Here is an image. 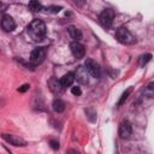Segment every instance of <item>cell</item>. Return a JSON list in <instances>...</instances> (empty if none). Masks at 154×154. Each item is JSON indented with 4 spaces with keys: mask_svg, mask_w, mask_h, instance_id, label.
Segmentation results:
<instances>
[{
    "mask_svg": "<svg viewBox=\"0 0 154 154\" xmlns=\"http://www.w3.org/2000/svg\"><path fill=\"white\" fill-rule=\"evenodd\" d=\"M26 32L29 35V37L35 41V42H40L45 38L46 32H47V28L45 22H42L41 19H34L26 28Z\"/></svg>",
    "mask_w": 154,
    "mask_h": 154,
    "instance_id": "6da1fadb",
    "label": "cell"
},
{
    "mask_svg": "<svg viewBox=\"0 0 154 154\" xmlns=\"http://www.w3.org/2000/svg\"><path fill=\"white\" fill-rule=\"evenodd\" d=\"M46 49L43 47H38L35 48L31 53H30V58H29V63L31 66H38L40 64H42L46 59Z\"/></svg>",
    "mask_w": 154,
    "mask_h": 154,
    "instance_id": "7a4b0ae2",
    "label": "cell"
},
{
    "mask_svg": "<svg viewBox=\"0 0 154 154\" xmlns=\"http://www.w3.org/2000/svg\"><path fill=\"white\" fill-rule=\"evenodd\" d=\"M116 38L120 43H123V45H131V43H134L136 41V38L132 36V34L126 28H124V26L117 29V31H116Z\"/></svg>",
    "mask_w": 154,
    "mask_h": 154,
    "instance_id": "3957f363",
    "label": "cell"
},
{
    "mask_svg": "<svg viewBox=\"0 0 154 154\" xmlns=\"http://www.w3.org/2000/svg\"><path fill=\"white\" fill-rule=\"evenodd\" d=\"M114 16H116V13H114V11H113L112 8H105V10L100 13V16H99L100 23H101L103 26L109 28V26L112 25V23H113Z\"/></svg>",
    "mask_w": 154,
    "mask_h": 154,
    "instance_id": "277c9868",
    "label": "cell"
},
{
    "mask_svg": "<svg viewBox=\"0 0 154 154\" xmlns=\"http://www.w3.org/2000/svg\"><path fill=\"white\" fill-rule=\"evenodd\" d=\"M84 67L85 70L88 71V73L90 76H93L94 78H99L100 75H101V70H100V66L99 64L93 60V59H87L85 63H84Z\"/></svg>",
    "mask_w": 154,
    "mask_h": 154,
    "instance_id": "5b68a950",
    "label": "cell"
},
{
    "mask_svg": "<svg viewBox=\"0 0 154 154\" xmlns=\"http://www.w3.org/2000/svg\"><path fill=\"white\" fill-rule=\"evenodd\" d=\"M1 137H2V138L6 141V142H8L10 144H13V146H16V147H25V146L28 144L25 140H23L22 137L17 136V135L2 134V135H1Z\"/></svg>",
    "mask_w": 154,
    "mask_h": 154,
    "instance_id": "8992f818",
    "label": "cell"
},
{
    "mask_svg": "<svg viewBox=\"0 0 154 154\" xmlns=\"http://www.w3.org/2000/svg\"><path fill=\"white\" fill-rule=\"evenodd\" d=\"M73 76L75 79H77V82H79L81 84H88L89 82V73L84 66H78L77 70L73 72Z\"/></svg>",
    "mask_w": 154,
    "mask_h": 154,
    "instance_id": "52a82bcc",
    "label": "cell"
},
{
    "mask_svg": "<svg viewBox=\"0 0 154 154\" xmlns=\"http://www.w3.org/2000/svg\"><path fill=\"white\" fill-rule=\"evenodd\" d=\"M132 135V125L129 120H123L119 125V136L122 138H130Z\"/></svg>",
    "mask_w": 154,
    "mask_h": 154,
    "instance_id": "ba28073f",
    "label": "cell"
},
{
    "mask_svg": "<svg viewBox=\"0 0 154 154\" xmlns=\"http://www.w3.org/2000/svg\"><path fill=\"white\" fill-rule=\"evenodd\" d=\"M70 49H71L73 57L77 58V59L83 58L84 54H85V48H84V46H83L82 43H79V42H76V41L71 42V45H70Z\"/></svg>",
    "mask_w": 154,
    "mask_h": 154,
    "instance_id": "9c48e42d",
    "label": "cell"
},
{
    "mask_svg": "<svg viewBox=\"0 0 154 154\" xmlns=\"http://www.w3.org/2000/svg\"><path fill=\"white\" fill-rule=\"evenodd\" d=\"M0 24H1V28H2L5 31H7V32L14 30V28H16V22H14V19H13L11 16H8V14L2 16Z\"/></svg>",
    "mask_w": 154,
    "mask_h": 154,
    "instance_id": "30bf717a",
    "label": "cell"
},
{
    "mask_svg": "<svg viewBox=\"0 0 154 154\" xmlns=\"http://www.w3.org/2000/svg\"><path fill=\"white\" fill-rule=\"evenodd\" d=\"M48 88L52 93L54 94H60L63 90H64V87L61 85L60 83V79L55 78V77H52L48 79Z\"/></svg>",
    "mask_w": 154,
    "mask_h": 154,
    "instance_id": "8fae6325",
    "label": "cell"
},
{
    "mask_svg": "<svg viewBox=\"0 0 154 154\" xmlns=\"http://www.w3.org/2000/svg\"><path fill=\"white\" fill-rule=\"evenodd\" d=\"M67 32H69V35L71 36V38H73L76 42H78V41L82 38V31H81L77 26H75V25H70V26L67 28Z\"/></svg>",
    "mask_w": 154,
    "mask_h": 154,
    "instance_id": "7c38bea8",
    "label": "cell"
},
{
    "mask_svg": "<svg viewBox=\"0 0 154 154\" xmlns=\"http://www.w3.org/2000/svg\"><path fill=\"white\" fill-rule=\"evenodd\" d=\"M73 81H75L73 72H67V73H65V75L60 78V83H61V85H63L64 88L70 87V85L73 83Z\"/></svg>",
    "mask_w": 154,
    "mask_h": 154,
    "instance_id": "4fadbf2b",
    "label": "cell"
},
{
    "mask_svg": "<svg viewBox=\"0 0 154 154\" xmlns=\"http://www.w3.org/2000/svg\"><path fill=\"white\" fill-rule=\"evenodd\" d=\"M52 107L54 109V112L57 113H61L65 111V102L61 100V99H55L52 103Z\"/></svg>",
    "mask_w": 154,
    "mask_h": 154,
    "instance_id": "5bb4252c",
    "label": "cell"
},
{
    "mask_svg": "<svg viewBox=\"0 0 154 154\" xmlns=\"http://www.w3.org/2000/svg\"><path fill=\"white\" fill-rule=\"evenodd\" d=\"M28 7H29V10H31L32 12H37V11H40V10L42 8V5H41L38 1L32 0V1H29Z\"/></svg>",
    "mask_w": 154,
    "mask_h": 154,
    "instance_id": "9a60e30c",
    "label": "cell"
},
{
    "mask_svg": "<svg viewBox=\"0 0 154 154\" xmlns=\"http://www.w3.org/2000/svg\"><path fill=\"white\" fill-rule=\"evenodd\" d=\"M131 91H132V87L128 88V89L122 94V96H120V99H119V101H118V106H120V105H123V103L125 102V100L129 97V95L131 94Z\"/></svg>",
    "mask_w": 154,
    "mask_h": 154,
    "instance_id": "2e32d148",
    "label": "cell"
},
{
    "mask_svg": "<svg viewBox=\"0 0 154 154\" xmlns=\"http://www.w3.org/2000/svg\"><path fill=\"white\" fill-rule=\"evenodd\" d=\"M150 59H152V54H150V53H147V54L141 55L140 59H138V64H140V66H144L148 61H150Z\"/></svg>",
    "mask_w": 154,
    "mask_h": 154,
    "instance_id": "e0dca14e",
    "label": "cell"
},
{
    "mask_svg": "<svg viewBox=\"0 0 154 154\" xmlns=\"http://www.w3.org/2000/svg\"><path fill=\"white\" fill-rule=\"evenodd\" d=\"M85 114H87V118L90 122H95L96 120V112H94L93 109H85Z\"/></svg>",
    "mask_w": 154,
    "mask_h": 154,
    "instance_id": "ac0fdd59",
    "label": "cell"
},
{
    "mask_svg": "<svg viewBox=\"0 0 154 154\" xmlns=\"http://www.w3.org/2000/svg\"><path fill=\"white\" fill-rule=\"evenodd\" d=\"M60 10H61V6H49V7H47V11L52 12V13H58Z\"/></svg>",
    "mask_w": 154,
    "mask_h": 154,
    "instance_id": "d6986e66",
    "label": "cell"
},
{
    "mask_svg": "<svg viewBox=\"0 0 154 154\" xmlns=\"http://www.w3.org/2000/svg\"><path fill=\"white\" fill-rule=\"evenodd\" d=\"M71 93H72L73 95H76V96H79V95L82 94V90H81L79 87H72V88H71Z\"/></svg>",
    "mask_w": 154,
    "mask_h": 154,
    "instance_id": "ffe728a7",
    "label": "cell"
},
{
    "mask_svg": "<svg viewBox=\"0 0 154 154\" xmlns=\"http://www.w3.org/2000/svg\"><path fill=\"white\" fill-rule=\"evenodd\" d=\"M49 144H51V147H52L53 149H58V148H59V142L55 141V140H51V141H49Z\"/></svg>",
    "mask_w": 154,
    "mask_h": 154,
    "instance_id": "44dd1931",
    "label": "cell"
},
{
    "mask_svg": "<svg viewBox=\"0 0 154 154\" xmlns=\"http://www.w3.org/2000/svg\"><path fill=\"white\" fill-rule=\"evenodd\" d=\"M29 88H30L29 84H23L20 88H18V91H19V93H24V91H26Z\"/></svg>",
    "mask_w": 154,
    "mask_h": 154,
    "instance_id": "7402d4cb",
    "label": "cell"
},
{
    "mask_svg": "<svg viewBox=\"0 0 154 154\" xmlns=\"http://www.w3.org/2000/svg\"><path fill=\"white\" fill-rule=\"evenodd\" d=\"M7 7H8V5H7V4H5V2H2V1H0V13H1V12H4Z\"/></svg>",
    "mask_w": 154,
    "mask_h": 154,
    "instance_id": "603a6c76",
    "label": "cell"
},
{
    "mask_svg": "<svg viewBox=\"0 0 154 154\" xmlns=\"http://www.w3.org/2000/svg\"><path fill=\"white\" fill-rule=\"evenodd\" d=\"M66 154H79L77 150H75V149H69L67 152H66Z\"/></svg>",
    "mask_w": 154,
    "mask_h": 154,
    "instance_id": "cb8c5ba5",
    "label": "cell"
}]
</instances>
